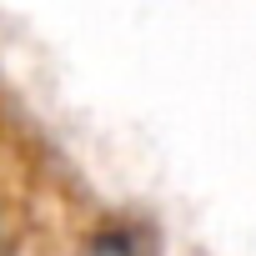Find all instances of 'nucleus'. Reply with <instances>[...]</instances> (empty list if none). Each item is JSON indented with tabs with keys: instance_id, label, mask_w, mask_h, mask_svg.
Listing matches in <instances>:
<instances>
[{
	"instance_id": "1",
	"label": "nucleus",
	"mask_w": 256,
	"mask_h": 256,
	"mask_svg": "<svg viewBox=\"0 0 256 256\" xmlns=\"http://www.w3.org/2000/svg\"><path fill=\"white\" fill-rule=\"evenodd\" d=\"M0 256H10V246H6V226H0Z\"/></svg>"
}]
</instances>
